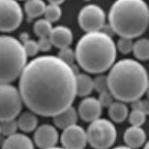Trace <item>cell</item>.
<instances>
[{
  "mask_svg": "<svg viewBox=\"0 0 149 149\" xmlns=\"http://www.w3.org/2000/svg\"><path fill=\"white\" fill-rule=\"evenodd\" d=\"M87 142L95 149H108L116 139V129L110 121L98 119L90 122L86 131Z\"/></svg>",
  "mask_w": 149,
  "mask_h": 149,
  "instance_id": "8992f818",
  "label": "cell"
},
{
  "mask_svg": "<svg viewBox=\"0 0 149 149\" xmlns=\"http://www.w3.org/2000/svg\"><path fill=\"white\" fill-rule=\"evenodd\" d=\"M132 52L139 61H146L149 58V41L147 38H141L134 42Z\"/></svg>",
  "mask_w": 149,
  "mask_h": 149,
  "instance_id": "44dd1931",
  "label": "cell"
},
{
  "mask_svg": "<svg viewBox=\"0 0 149 149\" xmlns=\"http://www.w3.org/2000/svg\"><path fill=\"white\" fill-rule=\"evenodd\" d=\"M49 38L52 46L61 49L70 46L73 40V34L70 28L58 26L52 28Z\"/></svg>",
  "mask_w": 149,
  "mask_h": 149,
  "instance_id": "4fadbf2b",
  "label": "cell"
},
{
  "mask_svg": "<svg viewBox=\"0 0 149 149\" xmlns=\"http://www.w3.org/2000/svg\"><path fill=\"white\" fill-rule=\"evenodd\" d=\"M37 44L39 46V49L42 52H48L52 49V44L51 41L49 40V37H40L39 40L37 41Z\"/></svg>",
  "mask_w": 149,
  "mask_h": 149,
  "instance_id": "1f68e13d",
  "label": "cell"
},
{
  "mask_svg": "<svg viewBox=\"0 0 149 149\" xmlns=\"http://www.w3.org/2000/svg\"><path fill=\"white\" fill-rule=\"evenodd\" d=\"M43 14L45 15V19H46L47 20L51 22H54L61 19L62 10L60 5L55 4H49V5L46 6Z\"/></svg>",
  "mask_w": 149,
  "mask_h": 149,
  "instance_id": "603a6c76",
  "label": "cell"
},
{
  "mask_svg": "<svg viewBox=\"0 0 149 149\" xmlns=\"http://www.w3.org/2000/svg\"><path fill=\"white\" fill-rule=\"evenodd\" d=\"M50 4H55V5H60L61 4L63 3L65 0H48Z\"/></svg>",
  "mask_w": 149,
  "mask_h": 149,
  "instance_id": "d6a6232c",
  "label": "cell"
},
{
  "mask_svg": "<svg viewBox=\"0 0 149 149\" xmlns=\"http://www.w3.org/2000/svg\"><path fill=\"white\" fill-rule=\"evenodd\" d=\"M108 19L113 32L134 39L147 30L148 7L144 0H116L110 8Z\"/></svg>",
  "mask_w": 149,
  "mask_h": 149,
  "instance_id": "277c9868",
  "label": "cell"
},
{
  "mask_svg": "<svg viewBox=\"0 0 149 149\" xmlns=\"http://www.w3.org/2000/svg\"><path fill=\"white\" fill-rule=\"evenodd\" d=\"M113 149H133L130 147H127V146H118V147L114 148Z\"/></svg>",
  "mask_w": 149,
  "mask_h": 149,
  "instance_id": "836d02e7",
  "label": "cell"
},
{
  "mask_svg": "<svg viewBox=\"0 0 149 149\" xmlns=\"http://www.w3.org/2000/svg\"><path fill=\"white\" fill-rule=\"evenodd\" d=\"M123 137L127 147L136 149L139 148L145 144L146 134L141 127L132 125L125 130Z\"/></svg>",
  "mask_w": 149,
  "mask_h": 149,
  "instance_id": "5bb4252c",
  "label": "cell"
},
{
  "mask_svg": "<svg viewBox=\"0 0 149 149\" xmlns=\"http://www.w3.org/2000/svg\"><path fill=\"white\" fill-rule=\"evenodd\" d=\"M46 5L42 0H26L25 11L30 19L37 18L44 14Z\"/></svg>",
  "mask_w": 149,
  "mask_h": 149,
  "instance_id": "ffe728a7",
  "label": "cell"
},
{
  "mask_svg": "<svg viewBox=\"0 0 149 149\" xmlns=\"http://www.w3.org/2000/svg\"><path fill=\"white\" fill-rule=\"evenodd\" d=\"M58 57L62 61H63L66 63L72 66V64L74 62V59H75V54H74V52L73 51L72 49H70V46H69V47L61 49V51H60L59 54H58Z\"/></svg>",
  "mask_w": 149,
  "mask_h": 149,
  "instance_id": "f1b7e54d",
  "label": "cell"
},
{
  "mask_svg": "<svg viewBox=\"0 0 149 149\" xmlns=\"http://www.w3.org/2000/svg\"><path fill=\"white\" fill-rule=\"evenodd\" d=\"M134 42L133 39L131 38L121 37L120 39L117 42V45L116 46V47L119 49V51L122 54H127L132 52Z\"/></svg>",
  "mask_w": 149,
  "mask_h": 149,
  "instance_id": "484cf974",
  "label": "cell"
},
{
  "mask_svg": "<svg viewBox=\"0 0 149 149\" xmlns=\"http://www.w3.org/2000/svg\"><path fill=\"white\" fill-rule=\"evenodd\" d=\"M61 141L65 149H84L87 143L86 133L83 127L74 124L63 129Z\"/></svg>",
  "mask_w": 149,
  "mask_h": 149,
  "instance_id": "30bf717a",
  "label": "cell"
},
{
  "mask_svg": "<svg viewBox=\"0 0 149 149\" xmlns=\"http://www.w3.org/2000/svg\"><path fill=\"white\" fill-rule=\"evenodd\" d=\"M94 90L93 79L86 74H76V95L80 97L89 95Z\"/></svg>",
  "mask_w": 149,
  "mask_h": 149,
  "instance_id": "e0dca14e",
  "label": "cell"
},
{
  "mask_svg": "<svg viewBox=\"0 0 149 149\" xmlns=\"http://www.w3.org/2000/svg\"><path fill=\"white\" fill-rule=\"evenodd\" d=\"M127 105L124 102H113L108 107V114L110 119L116 123H121L127 119L129 113Z\"/></svg>",
  "mask_w": 149,
  "mask_h": 149,
  "instance_id": "ac0fdd59",
  "label": "cell"
},
{
  "mask_svg": "<svg viewBox=\"0 0 149 149\" xmlns=\"http://www.w3.org/2000/svg\"><path fill=\"white\" fill-rule=\"evenodd\" d=\"M17 129L18 125L15 119L0 122V132L3 135L9 136L12 134H16Z\"/></svg>",
  "mask_w": 149,
  "mask_h": 149,
  "instance_id": "d4e9b609",
  "label": "cell"
},
{
  "mask_svg": "<svg viewBox=\"0 0 149 149\" xmlns=\"http://www.w3.org/2000/svg\"><path fill=\"white\" fill-rule=\"evenodd\" d=\"M106 15L98 5L90 4L83 8L78 14V22L86 32L101 31L104 26Z\"/></svg>",
  "mask_w": 149,
  "mask_h": 149,
  "instance_id": "9c48e42d",
  "label": "cell"
},
{
  "mask_svg": "<svg viewBox=\"0 0 149 149\" xmlns=\"http://www.w3.org/2000/svg\"><path fill=\"white\" fill-rule=\"evenodd\" d=\"M102 107L97 98L86 97L81 102L78 107V115L82 120L91 122L100 118Z\"/></svg>",
  "mask_w": 149,
  "mask_h": 149,
  "instance_id": "7c38bea8",
  "label": "cell"
},
{
  "mask_svg": "<svg viewBox=\"0 0 149 149\" xmlns=\"http://www.w3.org/2000/svg\"><path fill=\"white\" fill-rule=\"evenodd\" d=\"M19 91L31 111L53 117L72 104L77 95L76 74L58 56H40L24 68Z\"/></svg>",
  "mask_w": 149,
  "mask_h": 149,
  "instance_id": "6da1fadb",
  "label": "cell"
},
{
  "mask_svg": "<svg viewBox=\"0 0 149 149\" xmlns=\"http://www.w3.org/2000/svg\"><path fill=\"white\" fill-rule=\"evenodd\" d=\"M85 1H90V0H85Z\"/></svg>",
  "mask_w": 149,
  "mask_h": 149,
  "instance_id": "8d00e7d4",
  "label": "cell"
},
{
  "mask_svg": "<svg viewBox=\"0 0 149 149\" xmlns=\"http://www.w3.org/2000/svg\"><path fill=\"white\" fill-rule=\"evenodd\" d=\"M93 88L99 93L109 90L107 76L100 74L95 77L93 79Z\"/></svg>",
  "mask_w": 149,
  "mask_h": 149,
  "instance_id": "83f0119b",
  "label": "cell"
},
{
  "mask_svg": "<svg viewBox=\"0 0 149 149\" xmlns=\"http://www.w3.org/2000/svg\"><path fill=\"white\" fill-rule=\"evenodd\" d=\"M22 46L27 57H34L40 51L37 42L34 40H26L23 42Z\"/></svg>",
  "mask_w": 149,
  "mask_h": 149,
  "instance_id": "4316f807",
  "label": "cell"
},
{
  "mask_svg": "<svg viewBox=\"0 0 149 149\" xmlns=\"http://www.w3.org/2000/svg\"><path fill=\"white\" fill-rule=\"evenodd\" d=\"M2 149H34V147L29 136L16 133L8 136L4 142Z\"/></svg>",
  "mask_w": 149,
  "mask_h": 149,
  "instance_id": "2e32d148",
  "label": "cell"
},
{
  "mask_svg": "<svg viewBox=\"0 0 149 149\" xmlns=\"http://www.w3.org/2000/svg\"><path fill=\"white\" fill-rule=\"evenodd\" d=\"M23 12L17 0H0V31L10 32L22 23Z\"/></svg>",
  "mask_w": 149,
  "mask_h": 149,
  "instance_id": "ba28073f",
  "label": "cell"
},
{
  "mask_svg": "<svg viewBox=\"0 0 149 149\" xmlns=\"http://www.w3.org/2000/svg\"><path fill=\"white\" fill-rule=\"evenodd\" d=\"M58 130L54 126L47 124L37 127L34 134V142L41 149L54 147L58 143Z\"/></svg>",
  "mask_w": 149,
  "mask_h": 149,
  "instance_id": "8fae6325",
  "label": "cell"
},
{
  "mask_svg": "<svg viewBox=\"0 0 149 149\" xmlns=\"http://www.w3.org/2000/svg\"><path fill=\"white\" fill-rule=\"evenodd\" d=\"M147 114L142 110L133 109L132 111L128 113V119L130 123L133 126L141 127L146 122Z\"/></svg>",
  "mask_w": 149,
  "mask_h": 149,
  "instance_id": "cb8c5ba5",
  "label": "cell"
},
{
  "mask_svg": "<svg viewBox=\"0 0 149 149\" xmlns=\"http://www.w3.org/2000/svg\"><path fill=\"white\" fill-rule=\"evenodd\" d=\"M0 134H1V132H0Z\"/></svg>",
  "mask_w": 149,
  "mask_h": 149,
  "instance_id": "74e56055",
  "label": "cell"
},
{
  "mask_svg": "<svg viewBox=\"0 0 149 149\" xmlns=\"http://www.w3.org/2000/svg\"><path fill=\"white\" fill-rule=\"evenodd\" d=\"M17 122L19 128L24 132L29 133L35 130L38 124V119L34 113L27 111L21 114Z\"/></svg>",
  "mask_w": 149,
  "mask_h": 149,
  "instance_id": "d6986e66",
  "label": "cell"
},
{
  "mask_svg": "<svg viewBox=\"0 0 149 149\" xmlns=\"http://www.w3.org/2000/svg\"><path fill=\"white\" fill-rule=\"evenodd\" d=\"M78 116V114L77 110L72 106H70L63 111L60 112L59 113L54 116L53 122L58 128L63 130L66 127L76 124Z\"/></svg>",
  "mask_w": 149,
  "mask_h": 149,
  "instance_id": "9a60e30c",
  "label": "cell"
},
{
  "mask_svg": "<svg viewBox=\"0 0 149 149\" xmlns=\"http://www.w3.org/2000/svg\"><path fill=\"white\" fill-rule=\"evenodd\" d=\"M18 89L10 84H0V122L16 119L22 107Z\"/></svg>",
  "mask_w": 149,
  "mask_h": 149,
  "instance_id": "52a82bcc",
  "label": "cell"
},
{
  "mask_svg": "<svg viewBox=\"0 0 149 149\" xmlns=\"http://www.w3.org/2000/svg\"><path fill=\"white\" fill-rule=\"evenodd\" d=\"M107 78L109 91L114 98L122 102L139 99L148 86L146 68L133 59H123L114 63Z\"/></svg>",
  "mask_w": 149,
  "mask_h": 149,
  "instance_id": "7a4b0ae2",
  "label": "cell"
},
{
  "mask_svg": "<svg viewBox=\"0 0 149 149\" xmlns=\"http://www.w3.org/2000/svg\"><path fill=\"white\" fill-rule=\"evenodd\" d=\"M133 109H136V110H139L146 113V114L148 113L149 110V104L148 101L146 100H141V98L137 99V100L134 101L132 102Z\"/></svg>",
  "mask_w": 149,
  "mask_h": 149,
  "instance_id": "4dcf8cb0",
  "label": "cell"
},
{
  "mask_svg": "<svg viewBox=\"0 0 149 149\" xmlns=\"http://www.w3.org/2000/svg\"><path fill=\"white\" fill-rule=\"evenodd\" d=\"M47 149H65L63 148H59V147H53V148H47Z\"/></svg>",
  "mask_w": 149,
  "mask_h": 149,
  "instance_id": "e575fe53",
  "label": "cell"
},
{
  "mask_svg": "<svg viewBox=\"0 0 149 149\" xmlns=\"http://www.w3.org/2000/svg\"><path fill=\"white\" fill-rule=\"evenodd\" d=\"M74 54L83 70L92 74H100L113 65L116 47L113 40L105 31L86 32L77 43Z\"/></svg>",
  "mask_w": 149,
  "mask_h": 149,
  "instance_id": "3957f363",
  "label": "cell"
},
{
  "mask_svg": "<svg viewBox=\"0 0 149 149\" xmlns=\"http://www.w3.org/2000/svg\"><path fill=\"white\" fill-rule=\"evenodd\" d=\"M113 96L112 95L110 92L107 90V91L99 93V97H98V100L102 107H108L113 102Z\"/></svg>",
  "mask_w": 149,
  "mask_h": 149,
  "instance_id": "f546056e",
  "label": "cell"
},
{
  "mask_svg": "<svg viewBox=\"0 0 149 149\" xmlns=\"http://www.w3.org/2000/svg\"><path fill=\"white\" fill-rule=\"evenodd\" d=\"M52 30V22L46 19H40L36 21L34 25V31L39 37H49Z\"/></svg>",
  "mask_w": 149,
  "mask_h": 149,
  "instance_id": "7402d4cb",
  "label": "cell"
},
{
  "mask_svg": "<svg viewBox=\"0 0 149 149\" xmlns=\"http://www.w3.org/2000/svg\"><path fill=\"white\" fill-rule=\"evenodd\" d=\"M27 58L20 41L10 36H0V84H10L19 78Z\"/></svg>",
  "mask_w": 149,
  "mask_h": 149,
  "instance_id": "5b68a950",
  "label": "cell"
},
{
  "mask_svg": "<svg viewBox=\"0 0 149 149\" xmlns=\"http://www.w3.org/2000/svg\"><path fill=\"white\" fill-rule=\"evenodd\" d=\"M143 149H148V143H146V145H145L144 148H143Z\"/></svg>",
  "mask_w": 149,
  "mask_h": 149,
  "instance_id": "d590c367",
  "label": "cell"
}]
</instances>
